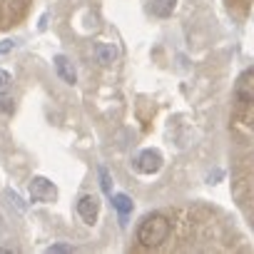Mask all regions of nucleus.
Masks as SVG:
<instances>
[{"label": "nucleus", "mask_w": 254, "mask_h": 254, "mask_svg": "<svg viewBox=\"0 0 254 254\" xmlns=\"http://www.w3.org/2000/svg\"><path fill=\"white\" fill-rule=\"evenodd\" d=\"M170 222L162 214H147L137 227V242L145 247H160L170 237Z\"/></svg>", "instance_id": "obj_1"}, {"label": "nucleus", "mask_w": 254, "mask_h": 254, "mask_svg": "<svg viewBox=\"0 0 254 254\" xmlns=\"http://www.w3.org/2000/svg\"><path fill=\"white\" fill-rule=\"evenodd\" d=\"M28 192H30V199H33V202L50 204V202H55V199H58V187H55L48 177H43V175H38V177H33V180H30Z\"/></svg>", "instance_id": "obj_2"}, {"label": "nucleus", "mask_w": 254, "mask_h": 254, "mask_svg": "<svg viewBox=\"0 0 254 254\" xmlns=\"http://www.w3.org/2000/svg\"><path fill=\"white\" fill-rule=\"evenodd\" d=\"M162 155L160 150H142L137 157H135V170L142 172V175H157L162 170Z\"/></svg>", "instance_id": "obj_3"}, {"label": "nucleus", "mask_w": 254, "mask_h": 254, "mask_svg": "<svg viewBox=\"0 0 254 254\" xmlns=\"http://www.w3.org/2000/svg\"><path fill=\"white\" fill-rule=\"evenodd\" d=\"M77 214L82 217V222L85 224H95L97 222V214H100V199L95 197V194H82L80 199H77Z\"/></svg>", "instance_id": "obj_4"}, {"label": "nucleus", "mask_w": 254, "mask_h": 254, "mask_svg": "<svg viewBox=\"0 0 254 254\" xmlns=\"http://www.w3.org/2000/svg\"><path fill=\"white\" fill-rule=\"evenodd\" d=\"M55 72L67 82V85H75L77 82V72H75V67H72V63L65 58V55H55Z\"/></svg>", "instance_id": "obj_5"}, {"label": "nucleus", "mask_w": 254, "mask_h": 254, "mask_svg": "<svg viewBox=\"0 0 254 254\" xmlns=\"http://www.w3.org/2000/svg\"><path fill=\"white\" fill-rule=\"evenodd\" d=\"M110 197H112V207L117 209V214H120V219H122V224H125L127 214L132 212V199L127 197L125 192H117V194H110Z\"/></svg>", "instance_id": "obj_6"}, {"label": "nucleus", "mask_w": 254, "mask_h": 254, "mask_svg": "<svg viewBox=\"0 0 254 254\" xmlns=\"http://www.w3.org/2000/svg\"><path fill=\"white\" fill-rule=\"evenodd\" d=\"M177 0H150V13L157 18H170L175 13Z\"/></svg>", "instance_id": "obj_7"}, {"label": "nucleus", "mask_w": 254, "mask_h": 254, "mask_svg": "<svg viewBox=\"0 0 254 254\" xmlns=\"http://www.w3.org/2000/svg\"><path fill=\"white\" fill-rule=\"evenodd\" d=\"M115 55H117V53H115V48H112V45H105V43H97V45H95V58H97L100 63H105V65H107V63H112V60H115Z\"/></svg>", "instance_id": "obj_8"}, {"label": "nucleus", "mask_w": 254, "mask_h": 254, "mask_svg": "<svg viewBox=\"0 0 254 254\" xmlns=\"http://www.w3.org/2000/svg\"><path fill=\"white\" fill-rule=\"evenodd\" d=\"M97 172H100V185H102V192L110 197V194H112V177H110V172H107L105 167H100Z\"/></svg>", "instance_id": "obj_9"}, {"label": "nucleus", "mask_w": 254, "mask_h": 254, "mask_svg": "<svg viewBox=\"0 0 254 254\" xmlns=\"http://www.w3.org/2000/svg\"><path fill=\"white\" fill-rule=\"evenodd\" d=\"M10 82H13L10 72H8V70H0V95H3V92H8Z\"/></svg>", "instance_id": "obj_10"}, {"label": "nucleus", "mask_w": 254, "mask_h": 254, "mask_svg": "<svg viewBox=\"0 0 254 254\" xmlns=\"http://www.w3.org/2000/svg\"><path fill=\"white\" fill-rule=\"evenodd\" d=\"M48 252L50 254H65V252H72V247L70 244H53V247H48Z\"/></svg>", "instance_id": "obj_11"}, {"label": "nucleus", "mask_w": 254, "mask_h": 254, "mask_svg": "<svg viewBox=\"0 0 254 254\" xmlns=\"http://www.w3.org/2000/svg\"><path fill=\"white\" fill-rule=\"evenodd\" d=\"M15 48V40H3L0 43V55H5V53H10Z\"/></svg>", "instance_id": "obj_12"}, {"label": "nucleus", "mask_w": 254, "mask_h": 254, "mask_svg": "<svg viewBox=\"0 0 254 254\" xmlns=\"http://www.w3.org/2000/svg\"><path fill=\"white\" fill-rule=\"evenodd\" d=\"M8 197H10V199H13V202H15V207H18V209H20V212H23V209H25V204H23V199H20V197H18V194H15V192H13V190H8Z\"/></svg>", "instance_id": "obj_13"}, {"label": "nucleus", "mask_w": 254, "mask_h": 254, "mask_svg": "<svg viewBox=\"0 0 254 254\" xmlns=\"http://www.w3.org/2000/svg\"><path fill=\"white\" fill-rule=\"evenodd\" d=\"M8 234V222H5V217L0 214V237H5Z\"/></svg>", "instance_id": "obj_14"}]
</instances>
